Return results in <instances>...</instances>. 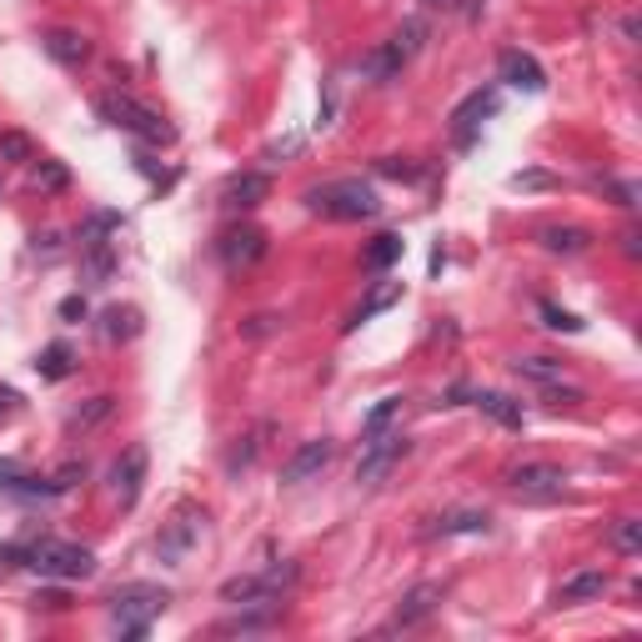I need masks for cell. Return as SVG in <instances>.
<instances>
[{
    "label": "cell",
    "instance_id": "obj_17",
    "mask_svg": "<svg viewBox=\"0 0 642 642\" xmlns=\"http://www.w3.org/2000/svg\"><path fill=\"white\" fill-rule=\"evenodd\" d=\"M487 116H497V91H472L457 111H452V131H457L462 146L472 141V131H482V121H487Z\"/></svg>",
    "mask_w": 642,
    "mask_h": 642
},
{
    "label": "cell",
    "instance_id": "obj_32",
    "mask_svg": "<svg viewBox=\"0 0 642 642\" xmlns=\"http://www.w3.org/2000/svg\"><path fill=\"white\" fill-rule=\"evenodd\" d=\"M613 547L618 552H642V522L638 518H618V527H613Z\"/></svg>",
    "mask_w": 642,
    "mask_h": 642
},
{
    "label": "cell",
    "instance_id": "obj_18",
    "mask_svg": "<svg viewBox=\"0 0 642 642\" xmlns=\"http://www.w3.org/2000/svg\"><path fill=\"white\" fill-rule=\"evenodd\" d=\"M603 593H607V572L603 568H582V572H572V578L557 582V603H562V607L597 603Z\"/></svg>",
    "mask_w": 642,
    "mask_h": 642
},
{
    "label": "cell",
    "instance_id": "obj_26",
    "mask_svg": "<svg viewBox=\"0 0 642 642\" xmlns=\"http://www.w3.org/2000/svg\"><path fill=\"white\" fill-rule=\"evenodd\" d=\"M86 251V286H106L116 272V251L111 241H100V247H81Z\"/></svg>",
    "mask_w": 642,
    "mask_h": 642
},
{
    "label": "cell",
    "instance_id": "obj_30",
    "mask_svg": "<svg viewBox=\"0 0 642 642\" xmlns=\"http://www.w3.org/2000/svg\"><path fill=\"white\" fill-rule=\"evenodd\" d=\"M116 226H121V211H96V216L81 226V247H100V241H106Z\"/></svg>",
    "mask_w": 642,
    "mask_h": 642
},
{
    "label": "cell",
    "instance_id": "obj_16",
    "mask_svg": "<svg viewBox=\"0 0 642 642\" xmlns=\"http://www.w3.org/2000/svg\"><path fill=\"white\" fill-rule=\"evenodd\" d=\"M0 492L25 497V502H40V497H61L56 487H50V477H31V472H25L21 462H11V457H0Z\"/></svg>",
    "mask_w": 642,
    "mask_h": 642
},
{
    "label": "cell",
    "instance_id": "obj_39",
    "mask_svg": "<svg viewBox=\"0 0 642 642\" xmlns=\"http://www.w3.org/2000/svg\"><path fill=\"white\" fill-rule=\"evenodd\" d=\"M21 412V392L15 387H0V421H11Z\"/></svg>",
    "mask_w": 642,
    "mask_h": 642
},
{
    "label": "cell",
    "instance_id": "obj_25",
    "mask_svg": "<svg viewBox=\"0 0 642 642\" xmlns=\"http://www.w3.org/2000/svg\"><path fill=\"white\" fill-rule=\"evenodd\" d=\"M116 412V396H91L86 407H75L71 417H66V432H91L96 421H106Z\"/></svg>",
    "mask_w": 642,
    "mask_h": 642
},
{
    "label": "cell",
    "instance_id": "obj_15",
    "mask_svg": "<svg viewBox=\"0 0 642 642\" xmlns=\"http://www.w3.org/2000/svg\"><path fill=\"white\" fill-rule=\"evenodd\" d=\"M40 46H46V56L56 66H66V71H81V66L91 61V40L81 36V31H46Z\"/></svg>",
    "mask_w": 642,
    "mask_h": 642
},
{
    "label": "cell",
    "instance_id": "obj_2",
    "mask_svg": "<svg viewBox=\"0 0 642 642\" xmlns=\"http://www.w3.org/2000/svg\"><path fill=\"white\" fill-rule=\"evenodd\" d=\"M96 111H100V121H111L116 131H131V136L146 141V146H171L176 141V126L166 121L160 111L141 106L136 96H126V91H100Z\"/></svg>",
    "mask_w": 642,
    "mask_h": 642
},
{
    "label": "cell",
    "instance_id": "obj_33",
    "mask_svg": "<svg viewBox=\"0 0 642 642\" xmlns=\"http://www.w3.org/2000/svg\"><path fill=\"white\" fill-rule=\"evenodd\" d=\"M0 160H36V146L21 131H0Z\"/></svg>",
    "mask_w": 642,
    "mask_h": 642
},
{
    "label": "cell",
    "instance_id": "obj_13",
    "mask_svg": "<svg viewBox=\"0 0 642 642\" xmlns=\"http://www.w3.org/2000/svg\"><path fill=\"white\" fill-rule=\"evenodd\" d=\"M201 527H206V512H181V518H176L171 527L160 532V543H156L160 562H181L186 547H191V543L201 537Z\"/></svg>",
    "mask_w": 642,
    "mask_h": 642
},
{
    "label": "cell",
    "instance_id": "obj_14",
    "mask_svg": "<svg viewBox=\"0 0 642 642\" xmlns=\"http://www.w3.org/2000/svg\"><path fill=\"white\" fill-rule=\"evenodd\" d=\"M266 197H272V176L266 171H241V176H231L222 191V201L231 211H257Z\"/></svg>",
    "mask_w": 642,
    "mask_h": 642
},
{
    "label": "cell",
    "instance_id": "obj_31",
    "mask_svg": "<svg viewBox=\"0 0 642 642\" xmlns=\"http://www.w3.org/2000/svg\"><path fill=\"white\" fill-rule=\"evenodd\" d=\"M31 181H36L40 191H66V186H71V171H66L61 160H40L36 171H31Z\"/></svg>",
    "mask_w": 642,
    "mask_h": 642
},
{
    "label": "cell",
    "instance_id": "obj_24",
    "mask_svg": "<svg viewBox=\"0 0 642 642\" xmlns=\"http://www.w3.org/2000/svg\"><path fill=\"white\" fill-rule=\"evenodd\" d=\"M100 332H106V342H131V336L141 332V311L136 307H111L106 317H100Z\"/></svg>",
    "mask_w": 642,
    "mask_h": 642
},
{
    "label": "cell",
    "instance_id": "obj_8",
    "mask_svg": "<svg viewBox=\"0 0 642 642\" xmlns=\"http://www.w3.org/2000/svg\"><path fill=\"white\" fill-rule=\"evenodd\" d=\"M146 447H126L121 457H116V467H111V497L116 502L126 507V512H131V507L141 502V487H146Z\"/></svg>",
    "mask_w": 642,
    "mask_h": 642
},
{
    "label": "cell",
    "instance_id": "obj_43",
    "mask_svg": "<svg viewBox=\"0 0 642 642\" xmlns=\"http://www.w3.org/2000/svg\"><path fill=\"white\" fill-rule=\"evenodd\" d=\"M421 5H452V0H421Z\"/></svg>",
    "mask_w": 642,
    "mask_h": 642
},
{
    "label": "cell",
    "instance_id": "obj_12",
    "mask_svg": "<svg viewBox=\"0 0 642 642\" xmlns=\"http://www.w3.org/2000/svg\"><path fill=\"white\" fill-rule=\"evenodd\" d=\"M332 452H336V447L326 442V437H317V442H301L297 452H292V462L282 467V482H286V487H301V482H311L321 467H326V462H332Z\"/></svg>",
    "mask_w": 642,
    "mask_h": 642
},
{
    "label": "cell",
    "instance_id": "obj_40",
    "mask_svg": "<svg viewBox=\"0 0 642 642\" xmlns=\"http://www.w3.org/2000/svg\"><path fill=\"white\" fill-rule=\"evenodd\" d=\"M61 317H66V321L86 317V297H66V301H61Z\"/></svg>",
    "mask_w": 642,
    "mask_h": 642
},
{
    "label": "cell",
    "instance_id": "obj_41",
    "mask_svg": "<svg viewBox=\"0 0 642 642\" xmlns=\"http://www.w3.org/2000/svg\"><path fill=\"white\" fill-rule=\"evenodd\" d=\"M31 603H36V607H66V603H71V597H66V593H36V597H31Z\"/></svg>",
    "mask_w": 642,
    "mask_h": 642
},
{
    "label": "cell",
    "instance_id": "obj_6",
    "mask_svg": "<svg viewBox=\"0 0 642 642\" xmlns=\"http://www.w3.org/2000/svg\"><path fill=\"white\" fill-rule=\"evenodd\" d=\"M216 257H222L226 272H247V266H257V261L266 257V231L251 222L231 226V231H222V241H216Z\"/></svg>",
    "mask_w": 642,
    "mask_h": 642
},
{
    "label": "cell",
    "instance_id": "obj_3",
    "mask_svg": "<svg viewBox=\"0 0 642 642\" xmlns=\"http://www.w3.org/2000/svg\"><path fill=\"white\" fill-rule=\"evenodd\" d=\"M166 587H151V582H131L121 593H111V622L121 638H146L151 622L166 613Z\"/></svg>",
    "mask_w": 642,
    "mask_h": 642
},
{
    "label": "cell",
    "instance_id": "obj_20",
    "mask_svg": "<svg viewBox=\"0 0 642 642\" xmlns=\"http://www.w3.org/2000/svg\"><path fill=\"white\" fill-rule=\"evenodd\" d=\"M402 50L392 46V40H382V46H371L367 56H361V81H367V86H387V81H396V75H402Z\"/></svg>",
    "mask_w": 642,
    "mask_h": 642
},
{
    "label": "cell",
    "instance_id": "obj_29",
    "mask_svg": "<svg viewBox=\"0 0 642 642\" xmlns=\"http://www.w3.org/2000/svg\"><path fill=\"white\" fill-rule=\"evenodd\" d=\"M392 301H402V282H387V286H382V292H377L371 301H361V311H352V321H346V332H357L361 321H371L377 311H387V307H392Z\"/></svg>",
    "mask_w": 642,
    "mask_h": 642
},
{
    "label": "cell",
    "instance_id": "obj_22",
    "mask_svg": "<svg viewBox=\"0 0 642 642\" xmlns=\"http://www.w3.org/2000/svg\"><path fill=\"white\" fill-rule=\"evenodd\" d=\"M537 241H543L547 251H562V257H578V251L593 247V236L582 231V226H543Z\"/></svg>",
    "mask_w": 642,
    "mask_h": 642
},
{
    "label": "cell",
    "instance_id": "obj_27",
    "mask_svg": "<svg viewBox=\"0 0 642 642\" xmlns=\"http://www.w3.org/2000/svg\"><path fill=\"white\" fill-rule=\"evenodd\" d=\"M512 371L527 377V382H543V387L562 382V361H552V357H518L512 361Z\"/></svg>",
    "mask_w": 642,
    "mask_h": 642
},
{
    "label": "cell",
    "instance_id": "obj_36",
    "mask_svg": "<svg viewBox=\"0 0 642 642\" xmlns=\"http://www.w3.org/2000/svg\"><path fill=\"white\" fill-rule=\"evenodd\" d=\"M537 311H543V321H547V326H552V332H582V321L572 317V311L552 307V301H543V307H537Z\"/></svg>",
    "mask_w": 642,
    "mask_h": 642
},
{
    "label": "cell",
    "instance_id": "obj_35",
    "mask_svg": "<svg viewBox=\"0 0 642 642\" xmlns=\"http://www.w3.org/2000/svg\"><path fill=\"white\" fill-rule=\"evenodd\" d=\"M377 176H392V181H417L421 166H412V160H402V156H382V160H377Z\"/></svg>",
    "mask_w": 642,
    "mask_h": 642
},
{
    "label": "cell",
    "instance_id": "obj_34",
    "mask_svg": "<svg viewBox=\"0 0 642 642\" xmlns=\"http://www.w3.org/2000/svg\"><path fill=\"white\" fill-rule=\"evenodd\" d=\"M402 412V396H382L377 407H371V417H367V437H377V432H387V421Z\"/></svg>",
    "mask_w": 642,
    "mask_h": 642
},
{
    "label": "cell",
    "instance_id": "obj_23",
    "mask_svg": "<svg viewBox=\"0 0 642 642\" xmlns=\"http://www.w3.org/2000/svg\"><path fill=\"white\" fill-rule=\"evenodd\" d=\"M36 371L46 377V382H66V377L75 371V352H71L66 342H50L46 352L36 357Z\"/></svg>",
    "mask_w": 642,
    "mask_h": 642
},
{
    "label": "cell",
    "instance_id": "obj_11",
    "mask_svg": "<svg viewBox=\"0 0 642 642\" xmlns=\"http://www.w3.org/2000/svg\"><path fill=\"white\" fill-rule=\"evenodd\" d=\"M497 75H502L512 91H532V96L547 86V71L537 66V56H527V50H518V46L497 56Z\"/></svg>",
    "mask_w": 642,
    "mask_h": 642
},
{
    "label": "cell",
    "instance_id": "obj_5",
    "mask_svg": "<svg viewBox=\"0 0 642 642\" xmlns=\"http://www.w3.org/2000/svg\"><path fill=\"white\" fill-rule=\"evenodd\" d=\"M562 467L552 462H527V467H512L507 472V487L522 497V502H557L562 497Z\"/></svg>",
    "mask_w": 642,
    "mask_h": 642
},
{
    "label": "cell",
    "instance_id": "obj_19",
    "mask_svg": "<svg viewBox=\"0 0 642 642\" xmlns=\"http://www.w3.org/2000/svg\"><path fill=\"white\" fill-rule=\"evenodd\" d=\"M487 527H492V518L482 507H452V512L432 518L427 537H467V532H487Z\"/></svg>",
    "mask_w": 642,
    "mask_h": 642
},
{
    "label": "cell",
    "instance_id": "obj_42",
    "mask_svg": "<svg viewBox=\"0 0 642 642\" xmlns=\"http://www.w3.org/2000/svg\"><path fill=\"white\" fill-rule=\"evenodd\" d=\"M512 186H547L543 171H527V176H512Z\"/></svg>",
    "mask_w": 642,
    "mask_h": 642
},
{
    "label": "cell",
    "instance_id": "obj_10",
    "mask_svg": "<svg viewBox=\"0 0 642 642\" xmlns=\"http://www.w3.org/2000/svg\"><path fill=\"white\" fill-rule=\"evenodd\" d=\"M442 597H447V582H417V587L396 603V613H392V622H387V628H392V632L396 628H417V622H427L437 607H442Z\"/></svg>",
    "mask_w": 642,
    "mask_h": 642
},
{
    "label": "cell",
    "instance_id": "obj_7",
    "mask_svg": "<svg viewBox=\"0 0 642 642\" xmlns=\"http://www.w3.org/2000/svg\"><path fill=\"white\" fill-rule=\"evenodd\" d=\"M412 452V442L402 432H377V437H367V452H361V462H357V482H382L387 472L396 467V462L407 457Z\"/></svg>",
    "mask_w": 642,
    "mask_h": 642
},
{
    "label": "cell",
    "instance_id": "obj_21",
    "mask_svg": "<svg viewBox=\"0 0 642 642\" xmlns=\"http://www.w3.org/2000/svg\"><path fill=\"white\" fill-rule=\"evenodd\" d=\"M402 251H407V241L396 231H382V236H371V247H367V257H361V266H367L371 276H382V272H392L396 261H402Z\"/></svg>",
    "mask_w": 642,
    "mask_h": 642
},
{
    "label": "cell",
    "instance_id": "obj_9",
    "mask_svg": "<svg viewBox=\"0 0 642 642\" xmlns=\"http://www.w3.org/2000/svg\"><path fill=\"white\" fill-rule=\"evenodd\" d=\"M447 396H452V402H472V407L487 412L497 427H512V432L522 427V402H512L507 392H487V387H452Z\"/></svg>",
    "mask_w": 642,
    "mask_h": 642
},
{
    "label": "cell",
    "instance_id": "obj_28",
    "mask_svg": "<svg viewBox=\"0 0 642 642\" xmlns=\"http://www.w3.org/2000/svg\"><path fill=\"white\" fill-rule=\"evenodd\" d=\"M392 46L402 50V61H412L421 46H427V21L421 15H407V21L396 25V36H392Z\"/></svg>",
    "mask_w": 642,
    "mask_h": 642
},
{
    "label": "cell",
    "instance_id": "obj_38",
    "mask_svg": "<svg viewBox=\"0 0 642 642\" xmlns=\"http://www.w3.org/2000/svg\"><path fill=\"white\" fill-rule=\"evenodd\" d=\"M282 326V317H272V311H261V317H251L247 326H241V336H266V332H276Z\"/></svg>",
    "mask_w": 642,
    "mask_h": 642
},
{
    "label": "cell",
    "instance_id": "obj_37",
    "mask_svg": "<svg viewBox=\"0 0 642 642\" xmlns=\"http://www.w3.org/2000/svg\"><path fill=\"white\" fill-rule=\"evenodd\" d=\"M86 477V462H66L61 472H56V477H50V487H56V492H71L75 482Z\"/></svg>",
    "mask_w": 642,
    "mask_h": 642
},
{
    "label": "cell",
    "instance_id": "obj_4",
    "mask_svg": "<svg viewBox=\"0 0 642 642\" xmlns=\"http://www.w3.org/2000/svg\"><path fill=\"white\" fill-rule=\"evenodd\" d=\"M25 568H36L40 578H56V582H81L96 572V552L91 547H75V543H31V557H25Z\"/></svg>",
    "mask_w": 642,
    "mask_h": 642
},
{
    "label": "cell",
    "instance_id": "obj_1",
    "mask_svg": "<svg viewBox=\"0 0 642 642\" xmlns=\"http://www.w3.org/2000/svg\"><path fill=\"white\" fill-rule=\"evenodd\" d=\"M301 201H307V211L332 216V222H371V216H382V197H377V186H367L361 176L321 181V186H311Z\"/></svg>",
    "mask_w": 642,
    "mask_h": 642
}]
</instances>
